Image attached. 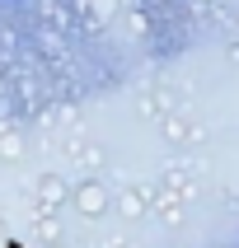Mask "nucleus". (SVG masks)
Masks as SVG:
<instances>
[]
</instances>
